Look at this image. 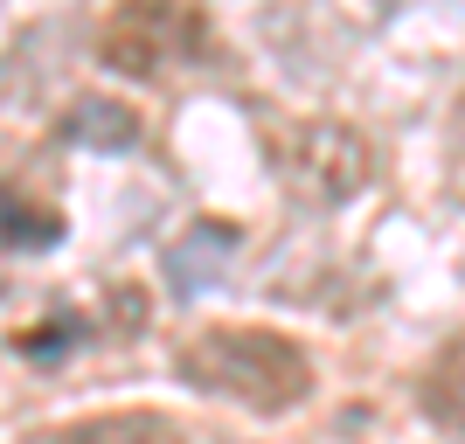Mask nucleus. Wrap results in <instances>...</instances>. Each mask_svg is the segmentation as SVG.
<instances>
[{
	"mask_svg": "<svg viewBox=\"0 0 465 444\" xmlns=\"http://www.w3.org/2000/svg\"><path fill=\"white\" fill-rule=\"evenodd\" d=\"M181 382L202 389V396H223L236 409H257V417H285L312 396V361L285 333L209 327L181 348Z\"/></svg>",
	"mask_w": 465,
	"mask_h": 444,
	"instance_id": "1",
	"label": "nucleus"
},
{
	"mask_svg": "<svg viewBox=\"0 0 465 444\" xmlns=\"http://www.w3.org/2000/svg\"><path fill=\"white\" fill-rule=\"evenodd\" d=\"M97 56L118 77L153 84L167 70L209 63V21H202L194 0H118L97 28Z\"/></svg>",
	"mask_w": 465,
	"mask_h": 444,
	"instance_id": "2",
	"label": "nucleus"
},
{
	"mask_svg": "<svg viewBox=\"0 0 465 444\" xmlns=\"http://www.w3.org/2000/svg\"><path fill=\"white\" fill-rule=\"evenodd\" d=\"M272 160H278V174H285V188L299 194V202H312V209H333V202L361 194L369 174H375L369 139L354 133V125H341V118L278 125L272 133Z\"/></svg>",
	"mask_w": 465,
	"mask_h": 444,
	"instance_id": "3",
	"label": "nucleus"
},
{
	"mask_svg": "<svg viewBox=\"0 0 465 444\" xmlns=\"http://www.w3.org/2000/svg\"><path fill=\"white\" fill-rule=\"evenodd\" d=\"M42 444H188V438L160 409H104V417H77V424L49 430Z\"/></svg>",
	"mask_w": 465,
	"mask_h": 444,
	"instance_id": "4",
	"label": "nucleus"
},
{
	"mask_svg": "<svg viewBox=\"0 0 465 444\" xmlns=\"http://www.w3.org/2000/svg\"><path fill=\"white\" fill-rule=\"evenodd\" d=\"M417 409H424L445 438H465V333H459V340H445L438 361L424 368V382H417Z\"/></svg>",
	"mask_w": 465,
	"mask_h": 444,
	"instance_id": "5",
	"label": "nucleus"
},
{
	"mask_svg": "<svg viewBox=\"0 0 465 444\" xmlns=\"http://www.w3.org/2000/svg\"><path fill=\"white\" fill-rule=\"evenodd\" d=\"M49 243H63V215L0 174V251H49Z\"/></svg>",
	"mask_w": 465,
	"mask_h": 444,
	"instance_id": "6",
	"label": "nucleus"
},
{
	"mask_svg": "<svg viewBox=\"0 0 465 444\" xmlns=\"http://www.w3.org/2000/svg\"><path fill=\"white\" fill-rule=\"evenodd\" d=\"M70 139L97 146V153H125V146H139V112L118 104V97H77L70 104Z\"/></svg>",
	"mask_w": 465,
	"mask_h": 444,
	"instance_id": "7",
	"label": "nucleus"
},
{
	"mask_svg": "<svg viewBox=\"0 0 465 444\" xmlns=\"http://www.w3.org/2000/svg\"><path fill=\"white\" fill-rule=\"evenodd\" d=\"M230 243H236L230 222H202L188 243H174V251H167V278H174V291H202L215 278V264H223Z\"/></svg>",
	"mask_w": 465,
	"mask_h": 444,
	"instance_id": "8",
	"label": "nucleus"
}]
</instances>
